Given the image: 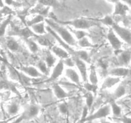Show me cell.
<instances>
[{"instance_id": "36", "label": "cell", "mask_w": 131, "mask_h": 123, "mask_svg": "<svg viewBox=\"0 0 131 123\" xmlns=\"http://www.w3.org/2000/svg\"><path fill=\"white\" fill-rule=\"evenodd\" d=\"M63 62L64 65H66L67 66H69V67H74L75 66V64H74L72 58L71 59L70 57H68V58L63 60Z\"/></svg>"}, {"instance_id": "23", "label": "cell", "mask_w": 131, "mask_h": 123, "mask_svg": "<svg viewBox=\"0 0 131 123\" xmlns=\"http://www.w3.org/2000/svg\"><path fill=\"white\" fill-rule=\"evenodd\" d=\"M90 84H93V85H97L98 83V79H97V75L96 73L95 68L94 66L92 65L91 66L90 69Z\"/></svg>"}, {"instance_id": "7", "label": "cell", "mask_w": 131, "mask_h": 123, "mask_svg": "<svg viewBox=\"0 0 131 123\" xmlns=\"http://www.w3.org/2000/svg\"><path fill=\"white\" fill-rule=\"evenodd\" d=\"M72 59L74 61V64L77 66V67L79 69V71L81 73L83 80L84 82H87V71H86V66L83 61H82L80 59L75 57H72Z\"/></svg>"}, {"instance_id": "18", "label": "cell", "mask_w": 131, "mask_h": 123, "mask_svg": "<svg viewBox=\"0 0 131 123\" xmlns=\"http://www.w3.org/2000/svg\"><path fill=\"white\" fill-rule=\"evenodd\" d=\"M31 27L32 30L33 31V33L35 34H43L46 33V30H45V24L43 22H42L38 23V24H36L33 25Z\"/></svg>"}, {"instance_id": "14", "label": "cell", "mask_w": 131, "mask_h": 123, "mask_svg": "<svg viewBox=\"0 0 131 123\" xmlns=\"http://www.w3.org/2000/svg\"><path fill=\"white\" fill-rule=\"evenodd\" d=\"M52 89H53L55 96L58 99H62V98H65L69 96L68 93H66L58 84H54L52 85Z\"/></svg>"}, {"instance_id": "46", "label": "cell", "mask_w": 131, "mask_h": 123, "mask_svg": "<svg viewBox=\"0 0 131 123\" xmlns=\"http://www.w3.org/2000/svg\"><path fill=\"white\" fill-rule=\"evenodd\" d=\"M51 123H56V122H51Z\"/></svg>"}, {"instance_id": "5", "label": "cell", "mask_w": 131, "mask_h": 123, "mask_svg": "<svg viewBox=\"0 0 131 123\" xmlns=\"http://www.w3.org/2000/svg\"><path fill=\"white\" fill-rule=\"evenodd\" d=\"M114 32H116V34L123 40L129 44H130L131 42V33L130 31L127 28L120 26L118 24L114 23L112 25V28Z\"/></svg>"}, {"instance_id": "2", "label": "cell", "mask_w": 131, "mask_h": 123, "mask_svg": "<svg viewBox=\"0 0 131 123\" xmlns=\"http://www.w3.org/2000/svg\"><path fill=\"white\" fill-rule=\"evenodd\" d=\"M60 24L62 25L72 26L75 28L78 29H88L93 26H97L96 22L93 21L92 19H78L66 22H60Z\"/></svg>"}, {"instance_id": "4", "label": "cell", "mask_w": 131, "mask_h": 123, "mask_svg": "<svg viewBox=\"0 0 131 123\" xmlns=\"http://www.w3.org/2000/svg\"><path fill=\"white\" fill-rule=\"evenodd\" d=\"M110 114H111V107H110V105H105L104 107H101V108H99L95 113L92 114L90 116H87L84 121L86 122V121H93V120L98 119L105 118L107 116H108Z\"/></svg>"}, {"instance_id": "25", "label": "cell", "mask_w": 131, "mask_h": 123, "mask_svg": "<svg viewBox=\"0 0 131 123\" xmlns=\"http://www.w3.org/2000/svg\"><path fill=\"white\" fill-rule=\"evenodd\" d=\"M25 41L27 43V44H28V46L31 52H33V53H35V52H37L38 51L39 48H38V45L33 40H31V38H29V39L25 40Z\"/></svg>"}, {"instance_id": "43", "label": "cell", "mask_w": 131, "mask_h": 123, "mask_svg": "<svg viewBox=\"0 0 131 123\" xmlns=\"http://www.w3.org/2000/svg\"><path fill=\"white\" fill-rule=\"evenodd\" d=\"M77 123H85V121L84 119H81Z\"/></svg>"}, {"instance_id": "12", "label": "cell", "mask_w": 131, "mask_h": 123, "mask_svg": "<svg viewBox=\"0 0 131 123\" xmlns=\"http://www.w3.org/2000/svg\"><path fill=\"white\" fill-rule=\"evenodd\" d=\"M129 69L125 68H113L110 70L109 74L120 78L121 77L126 76L129 74Z\"/></svg>"}, {"instance_id": "13", "label": "cell", "mask_w": 131, "mask_h": 123, "mask_svg": "<svg viewBox=\"0 0 131 123\" xmlns=\"http://www.w3.org/2000/svg\"><path fill=\"white\" fill-rule=\"evenodd\" d=\"M51 50H52V52L56 56L60 57L61 59L63 60L69 57V53L65 50L61 48V47H59L58 46H52V48H51Z\"/></svg>"}, {"instance_id": "28", "label": "cell", "mask_w": 131, "mask_h": 123, "mask_svg": "<svg viewBox=\"0 0 131 123\" xmlns=\"http://www.w3.org/2000/svg\"><path fill=\"white\" fill-rule=\"evenodd\" d=\"M43 20H44V18H43V17L38 15H37V16H36L34 19H32V20H29V21L27 22L26 24L27 25H28V26L31 27L33 25H34V24H38V23H40V22H43Z\"/></svg>"}, {"instance_id": "29", "label": "cell", "mask_w": 131, "mask_h": 123, "mask_svg": "<svg viewBox=\"0 0 131 123\" xmlns=\"http://www.w3.org/2000/svg\"><path fill=\"white\" fill-rule=\"evenodd\" d=\"M78 45L81 47H94L93 44L88 40L86 37L81 38L78 42Z\"/></svg>"}, {"instance_id": "11", "label": "cell", "mask_w": 131, "mask_h": 123, "mask_svg": "<svg viewBox=\"0 0 131 123\" xmlns=\"http://www.w3.org/2000/svg\"><path fill=\"white\" fill-rule=\"evenodd\" d=\"M65 73H66V76L69 79H70V80L72 82L75 83L78 85H81L79 76L75 70L72 68H67L65 70Z\"/></svg>"}, {"instance_id": "30", "label": "cell", "mask_w": 131, "mask_h": 123, "mask_svg": "<svg viewBox=\"0 0 131 123\" xmlns=\"http://www.w3.org/2000/svg\"><path fill=\"white\" fill-rule=\"evenodd\" d=\"M8 88H12V90L14 92H17L14 85H12L10 83H8L3 79H0V89H6Z\"/></svg>"}, {"instance_id": "24", "label": "cell", "mask_w": 131, "mask_h": 123, "mask_svg": "<svg viewBox=\"0 0 131 123\" xmlns=\"http://www.w3.org/2000/svg\"><path fill=\"white\" fill-rule=\"evenodd\" d=\"M6 45H7L8 48L11 51H13V52L18 51L19 47H20L19 43H18L16 41L14 40V39L8 40L7 41Z\"/></svg>"}, {"instance_id": "38", "label": "cell", "mask_w": 131, "mask_h": 123, "mask_svg": "<svg viewBox=\"0 0 131 123\" xmlns=\"http://www.w3.org/2000/svg\"><path fill=\"white\" fill-rule=\"evenodd\" d=\"M120 117V118L119 119H120L123 123H131V119L130 117H127L125 116Z\"/></svg>"}, {"instance_id": "39", "label": "cell", "mask_w": 131, "mask_h": 123, "mask_svg": "<svg viewBox=\"0 0 131 123\" xmlns=\"http://www.w3.org/2000/svg\"><path fill=\"white\" fill-rule=\"evenodd\" d=\"M88 108H87L86 106V107H84V108H83V114H82L81 119L85 120V119L86 118V117H87V114H88Z\"/></svg>"}, {"instance_id": "3", "label": "cell", "mask_w": 131, "mask_h": 123, "mask_svg": "<svg viewBox=\"0 0 131 123\" xmlns=\"http://www.w3.org/2000/svg\"><path fill=\"white\" fill-rule=\"evenodd\" d=\"M39 107L34 105L28 106L25 108L24 112L20 115L14 123H19L23 120H29L35 117L39 112Z\"/></svg>"}, {"instance_id": "33", "label": "cell", "mask_w": 131, "mask_h": 123, "mask_svg": "<svg viewBox=\"0 0 131 123\" xmlns=\"http://www.w3.org/2000/svg\"><path fill=\"white\" fill-rule=\"evenodd\" d=\"M72 31L74 33V34H75L76 38H78V40H80L81 38H84V37H86L87 36L89 35L88 33H87L86 32L84 31L83 30H72Z\"/></svg>"}, {"instance_id": "8", "label": "cell", "mask_w": 131, "mask_h": 123, "mask_svg": "<svg viewBox=\"0 0 131 123\" xmlns=\"http://www.w3.org/2000/svg\"><path fill=\"white\" fill-rule=\"evenodd\" d=\"M64 70V64L62 59H60V61L58 63L57 65L54 68L53 71L52 73V75L50 77L49 79L47 80V82H52L57 79L60 75L62 74L63 71Z\"/></svg>"}, {"instance_id": "16", "label": "cell", "mask_w": 131, "mask_h": 123, "mask_svg": "<svg viewBox=\"0 0 131 123\" xmlns=\"http://www.w3.org/2000/svg\"><path fill=\"white\" fill-rule=\"evenodd\" d=\"M120 81V78L119 77H107L102 85V89H107V88H111L113 86L118 83Z\"/></svg>"}, {"instance_id": "10", "label": "cell", "mask_w": 131, "mask_h": 123, "mask_svg": "<svg viewBox=\"0 0 131 123\" xmlns=\"http://www.w3.org/2000/svg\"><path fill=\"white\" fill-rule=\"evenodd\" d=\"M20 69L24 73L31 77L38 78L43 76V75L33 66H23Z\"/></svg>"}, {"instance_id": "44", "label": "cell", "mask_w": 131, "mask_h": 123, "mask_svg": "<svg viewBox=\"0 0 131 123\" xmlns=\"http://www.w3.org/2000/svg\"><path fill=\"white\" fill-rule=\"evenodd\" d=\"M124 1L125 3H128L129 6H130V4H131L130 1Z\"/></svg>"}, {"instance_id": "42", "label": "cell", "mask_w": 131, "mask_h": 123, "mask_svg": "<svg viewBox=\"0 0 131 123\" xmlns=\"http://www.w3.org/2000/svg\"><path fill=\"white\" fill-rule=\"evenodd\" d=\"M3 7H5V6H4L3 1H1V0H0V8H3Z\"/></svg>"}, {"instance_id": "22", "label": "cell", "mask_w": 131, "mask_h": 123, "mask_svg": "<svg viewBox=\"0 0 131 123\" xmlns=\"http://www.w3.org/2000/svg\"><path fill=\"white\" fill-rule=\"evenodd\" d=\"M125 93H126V89H125V87L124 85H120L114 93L113 100L120 98V97L123 96Z\"/></svg>"}, {"instance_id": "26", "label": "cell", "mask_w": 131, "mask_h": 123, "mask_svg": "<svg viewBox=\"0 0 131 123\" xmlns=\"http://www.w3.org/2000/svg\"><path fill=\"white\" fill-rule=\"evenodd\" d=\"M56 62V58L51 53H47L46 56V64L47 68H51L54 65Z\"/></svg>"}, {"instance_id": "6", "label": "cell", "mask_w": 131, "mask_h": 123, "mask_svg": "<svg viewBox=\"0 0 131 123\" xmlns=\"http://www.w3.org/2000/svg\"><path fill=\"white\" fill-rule=\"evenodd\" d=\"M107 37L110 44L111 45V46H112V47L114 49L118 51V50L121 48L122 45V42L116 36L115 32L113 31L112 29H111L110 30L108 34H107Z\"/></svg>"}, {"instance_id": "17", "label": "cell", "mask_w": 131, "mask_h": 123, "mask_svg": "<svg viewBox=\"0 0 131 123\" xmlns=\"http://www.w3.org/2000/svg\"><path fill=\"white\" fill-rule=\"evenodd\" d=\"M130 57L131 54L130 51L124 52L119 56V62L122 65H127L130 61Z\"/></svg>"}, {"instance_id": "32", "label": "cell", "mask_w": 131, "mask_h": 123, "mask_svg": "<svg viewBox=\"0 0 131 123\" xmlns=\"http://www.w3.org/2000/svg\"><path fill=\"white\" fill-rule=\"evenodd\" d=\"M86 98V107L90 109L92 107V104L93 102V96L90 92L87 93L85 95Z\"/></svg>"}, {"instance_id": "41", "label": "cell", "mask_w": 131, "mask_h": 123, "mask_svg": "<svg viewBox=\"0 0 131 123\" xmlns=\"http://www.w3.org/2000/svg\"><path fill=\"white\" fill-rule=\"evenodd\" d=\"M4 3L8 5H11L12 4H13L14 1H11V0H8H8H6V1H4Z\"/></svg>"}, {"instance_id": "35", "label": "cell", "mask_w": 131, "mask_h": 123, "mask_svg": "<svg viewBox=\"0 0 131 123\" xmlns=\"http://www.w3.org/2000/svg\"><path fill=\"white\" fill-rule=\"evenodd\" d=\"M99 21L102 22L103 24H106V25L111 26H112L113 24H114L113 20V19L110 16H106L104 18H103V19H100Z\"/></svg>"}, {"instance_id": "19", "label": "cell", "mask_w": 131, "mask_h": 123, "mask_svg": "<svg viewBox=\"0 0 131 123\" xmlns=\"http://www.w3.org/2000/svg\"><path fill=\"white\" fill-rule=\"evenodd\" d=\"M111 104V110H112L113 114L114 116L116 117H121V114H122V109L115 102V101L112 100L110 103Z\"/></svg>"}, {"instance_id": "34", "label": "cell", "mask_w": 131, "mask_h": 123, "mask_svg": "<svg viewBox=\"0 0 131 123\" xmlns=\"http://www.w3.org/2000/svg\"><path fill=\"white\" fill-rule=\"evenodd\" d=\"M84 87L87 91H88L90 93L91 92H93V93H96L97 89H98V87H97V85H93V84H92L88 82L84 83Z\"/></svg>"}, {"instance_id": "9", "label": "cell", "mask_w": 131, "mask_h": 123, "mask_svg": "<svg viewBox=\"0 0 131 123\" xmlns=\"http://www.w3.org/2000/svg\"><path fill=\"white\" fill-rule=\"evenodd\" d=\"M14 34H17L20 36L23 37L24 40L29 39L31 36H35L36 34L29 29L28 27L23 28V29H15L14 30Z\"/></svg>"}, {"instance_id": "20", "label": "cell", "mask_w": 131, "mask_h": 123, "mask_svg": "<svg viewBox=\"0 0 131 123\" xmlns=\"http://www.w3.org/2000/svg\"><path fill=\"white\" fill-rule=\"evenodd\" d=\"M11 19L12 16L11 15H9L5 20L2 22L1 24H0V38L2 37L3 36H4L5 34V31H6V29L7 26L10 24V22H11Z\"/></svg>"}, {"instance_id": "21", "label": "cell", "mask_w": 131, "mask_h": 123, "mask_svg": "<svg viewBox=\"0 0 131 123\" xmlns=\"http://www.w3.org/2000/svg\"><path fill=\"white\" fill-rule=\"evenodd\" d=\"M35 37L37 42H38L40 45H41L45 46V47H51V46H52V43H51V42H50L47 38H46V37L38 35H35Z\"/></svg>"}, {"instance_id": "37", "label": "cell", "mask_w": 131, "mask_h": 123, "mask_svg": "<svg viewBox=\"0 0 131 123\" xmlns=\"http://www.w3.org/2000/svg\"><path fill=\"white\" fill-rule=\"evenodd\" d=\"M59 110H60V112H61V114H66L68 110V107L66 103H61V104H60V105H59Z\"/></svg>"}, {"instance_id": "1", "label": "cell", "mask_w": 131, "mask_h": 123, "mask_svg": "<svg viewBox=\"0 0 131 123\" xmlns=\"http://www.w3.org/2000/svg\"><path fill=\"white\" fill-rule=\"evenodd\" d=\"M46 22L48 24L50 28L54 31L56 32V34H58L60 35L61 39L63 41L65 42V43L69 46H76L77 42L74 39V37L72 36L70 32L63 26L60 25L58 23L56 22L54 20H52V19H46Z\"/></svg>"}, {"instance_id": "31", "label": "cell", "mask_w": 131, "mask_h": 123, "mask_svg": "<svg viewBox=\"0 0 131 123\" xmlns=\"http://www.w3.org/2000/svg\"><path fill=\"white\" fill-rule=\"evenodd\" d=\"M37 67L42 73L46 74V75L48 74V68H47L45 61H42V60L40 61L37 64Z\"/></svg>"}, {"instance_id": "27", "label": "cell", "mask_w": 131, "mask_h": 123, "mask_svg": "<svg viewBox=\"0 0 131 123\" xmlns=\"http://www.w3.org/2000/svg\"><path fill=\"white\" fill-rule=\"evenodd\" d=\"M7 110L10 115H15L19 110V105L17 103H12L10 105H8Z\"/></svg>"}, {"instance_id": "40", "label": "cell", "mask_w": 131, "mask_h": 123, "mask_svg": "<svg viewBox=\"0 0 131 123\" xmlns=\"http://www.w3.org/2000/svg\"><path fill=\"white\" fill-rule=\"evenodd\" d=\"M17 117V116H15L14 117H11V118H9L7 119H5V120H3V121H0V123H8L10 121H11L12 120H13L14 119H15Z\"/></svg>"}, {"instance_id": "45", "label": "cell", "mask_w": 131, "mask_h": 123, "mask_svg": "<svg viewBox=\"0 0 131 123\" xmlns=\"http://www.w3.org/2000/svg\"><path fill=\"white\" fill-rule=\"evenodd\" d=\"M101 123H111V122H108V121H105V120H102V121H101Z\"/></svg>"}, {"instance_id": "15", "label": "cell", "mask_w": 131, "mask_h": 123, "mask_svg": "<svg viewBox=\"0 0 131 123\" xmlns=\"http://www.w3.org/2000/svg\"><path fill=\"white\" fill-rule=\"evenodd\" d=\"M115 10L114 15H125L126 14L127 11L129 10V7L127 5L121 3L119 1H117L115 3Z\"/></svg>"}]
</instances>
